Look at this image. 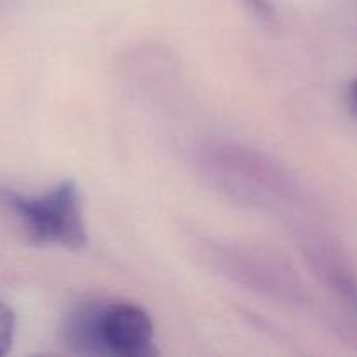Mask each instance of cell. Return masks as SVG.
Wrapping results in <instances>:
<instances>
[{
	"mask_svg": "<svg viewBox=\"0 0 357 357\" xmlns=\"http://www.w3.org/2000/svg\"><path fill=\"white\" fill-rule=\"evenodd\" d=\"M14 331H16L14 312L0 300V357L6 356L13 347Z\"/></svg>",
	"mask_w": 357,
	"mask_h": 357,
	"instance_id": "cell-3",
	"label": "cell"
},
{
	"mask_svg": "<svg viewBox=\"0 0 357 357\" xmlns=\"http://www.w3.org/2000/svg\"><path fill=\"white\" fill-rule=\"evenodd\" d=\"M63 344L77 356L150 357L157 354L153 323L139 305L124 300L94 298L68 310Z\"/></svg>",
	"mask_w": 357,
	"mask_h": 357,
	"instance_id": "cell-1",
	"label": "cell"
},
{
	"mask_svg": "<svg viewBox=\"0 0 357 357\" xmlns=\"http://www.w3.org/2000/svg\"><path fill=\"white\" fill-rule=\"evenodd\" d=\"M0 206L16 216L30 243L68 250L86 248L87 229L75 181L63 180L40 195L0 187Z\"/></svg>",
	"mask_w": 357,
	"mask_h": 357,
	"instance_id": "cell-2",
	"label": "cell"
},
{
	"mask_svg": "<svg viewBox=\"0 0 357 357\" xmlns=\"http://www.w3.org/2000/svg\"><path fill=\"white\" fill-rule=\"evenodd\" d=\"M347 103L349 107H351L352 114L357 117V80L349 86V91H347Z\"/></svg>",
	"mask_w": 357,
	"mask_h": 357,
	"instance_id": "cell-4",
	"label": "cell"
}]
</instances>
